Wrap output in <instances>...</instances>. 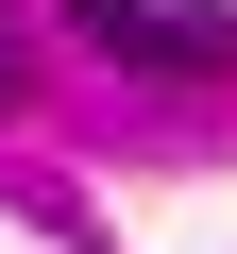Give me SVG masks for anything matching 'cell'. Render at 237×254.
I'll use <instances>...</instances> for the list:
<instances>
[{
	"label": "cell",
	"instance_id": "1",
	"mask_svg": "<svg viewBox=\"0 0 237 254\" xmlns=\"http://www.w3.org/2000/svg\"><path fill=\"white\" fill-rule=\"evenodd\" d=\"M68 34L118 51V68H186V85L237 68V17H220V0H68Z\"/></svg>",
	"mask_w": 237,
	"mask_h": 254
},
{
	"label": "cell",
	"instance_id": "2",
	"mask_svg": "<svg viewBox=\"0 0 237 254\" xmlns=\"http://www.w3.org/2000/svg\"><path fill=\"white\" fill-rule=\"evenodd\" d=\"M0 102H17V51H0Z\"/></svg>",
	"mask_w": 237,
	"mask_h": 254
}]
</instances>
